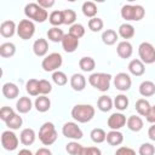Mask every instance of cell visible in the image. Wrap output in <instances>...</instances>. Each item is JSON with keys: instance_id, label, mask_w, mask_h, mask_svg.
<instances>
[{"instance_id": "6da1fadb", "label": "cell", "mask_w": 155, "mask_h": 155, "mask_svg": "<svg viewBox=\"0 0 155 155\" xmlns=\"http://www.w3.org/2000/svg\"><path fill=\"white\" fill-rule=\"evenodd\" d=\"M94 108L91 104H76L71 109V116L76 122L86 124L94 116Z\"/></svg>"}, {"instance_id": "7a4b0ae2", "label": "cell", "mask_w": 155, "mask_h": 155, "mask_svg": "<svg viewBox=\"0 0 155 155\" xmlns=\"http://www.w3.org/2000/svg\"><path fill=\"white\" fill-rule=\"evenodd\" d=\"M24 15L27 16L28 19L35 21V22H39V23H42L48 18L47 10H45L41 6H39L38 2L27 4L25 7H24Z\"/></svg>"}, {"instance_id": "3957f363", "label": "cell", "mask_w": 155, "mask_h": 155, "mask_svg": "<svg viewBox=\"0 0 155 155\" xmlns=\"http://www.w3.org/2000/svg\"><path fill=\"white\" fill-rule=\"evenodd\" d=\"M111 75L107 73H93L88 76V84L101 92H105L110 87Z\"/></svg>"}, {"instance_id": "277c9868", "label": "cell", "mask_w": 155, "mask_h": 155, "mask_svg": "<svg viewBox=\"0 0 155 155\" xmlns=\"http://www.w3.org/2000/svg\"><path fill=\"white\" fill-rule=\"evenodd\" d=\"M121 17L125 21H140L145 16V10L142 5H124L120 11Z\"/></svg>"}, {"instance_id": "5b68a950", "label": "cell", "mask_w": 155, "mask_h": 155, "mask_svg": "<svg viewBox=\"0 0 155 155\" xmlns=\"http://www.w3.org/2000/svg\"><path fill=\"white\" fill-rule=\"evenodd\" d=\"M58 133L52 122H45L39 130V139L44 145H52L57 140Z\"/></svg>"}, {"instance_id": "8992f818", "label": "cell", "mask_w": 155, "mask_h": 155, "mask_svg": "<svg viewBox=\"0 0 155 155\" xmlns=\"http://www.w3.org/2000/svg\"><path fill=\"white\" fill-rule=\"evenodd\" d=\"M63 63V57L61 53L58 52H52L50 54H47L42 62H41V67L45 71H57L58 68H61Z\"/></svg>"}, {"instance_id": "52a82bcc", "label": "cell", "mask_w": 155, "mask_h": 155, "mask_svg": "<svg viewBox=\"0 0 155 155\" xmlns=\"http://www.w3.org/2000/svg\"><path fill=\"white\" fill-rule=\"evenodd\" d=\"M138 54L139 59L144 64H153L155 63V47L150 42H142L138 46Z\"/></svg>"}, {"instance_id": "ba28073f", "label": "cell", "mask_w": 155, "mask_h": 155, "mask_svg": "<svg viewBox=\"0 0 155 155\" xmlns=\"http://www.w3.org/2000/svg\"><path fill=\"white\" fill-rule=\"evenodd\" d=\"M19 142L21 140L18 139V137L12 130H6L1 133V145L5 150H8V151L16 150L18 148Z\"/></svg>"}, {"instance_id": "9c48e42d", "label": "cell", "mask_w": 155, "mask_h": 155, "mask_svg": "<svg viewBox=\"0 0 155 155\" xmlns=\"http://www.w3.org/2000/svg\"><path fill=\"white\" fill-rule=\"evenodd\" d=\"M17 34L23 40H29L35 34V24L30 19H22L17 25Z\"/></svg>"}, {"instance_id": "30bf717a", "label": "cell", "mask_w": 155, "mask_h": 155, "mask_svg": "<svg viewBox=\"0 0 155 155\" xmlns=\"http://www.w3.org/2000/svg\"><path fill=\"white\" fill-rule=\"evenodd\" d=\"M62 133H63L64 137H67L69 139H73V140L81 139L82 136H84L82 130L80 128V126L76 122H73V121H68V122H65L63 125Z\"/></svg>"}, {"instance_id": "8fae6325", "label": "cell", "mask_w": 155, "mask_h": 155, "mask_svg": "<svg viewBox=\"0 0 155 155\" xmlns=\"http://www.w3.org/2000/svg\"><path fill=\"white\" fill-rule=\"evenodd\" d=\"M131 85H132V80L127 73H119L115 75L114 86L116 87V90H119L121 92H126L131 88Z\"/></svg>"}, {"instance_id": "7c38bea8", "label": "cell", "mask_w": 155, "mask_h": 155, "mask_svg": "<svg viewBox=\"0 0 155 155\" xmlns=\"http://www.w3.org/2000/svg\"><path fill=\"white\" fill-rule=\"evenodd\" d=\"M126 122H127V119H126V116L122 113H114V114H111L108 117V121H107L108 127L110 130H116V131H119L120 128L126 126Z\"/></svg>"}, {"instance_id": "4fadbf2b", "label": "cell", "mask_w": 155, "mask_h": 155, "mask_svg": "<svg viewBox=\"0 0 155 155\" xmlns=\"http://www.w3.org/2000/svg\"><path fill=\"white\" fill-rule=\"evenodd\" d=\"M62 47L67 53H73L79 47V39L71 34H65L62 40Z\"/></svg>"}, {"instance_id": "5bb4252c", "label": "cell", "mask_w": 155, "mask_h": 155, "mask_svg": "<svg viewBox=\"0 0 155 155\" xmlns=\"http://www.w3.org/2000/svg\"><path fill=\"white\" fill-rule=\"evenodd\" d=\"M47 51H48V42L46 39H42V38H39L34 41L33 44V52L35 56L38 57H46L47 54Z\"/></svg>"}, {"instance_id": "9a60e30c", "label": "cell", "mask_w": 155, "mask_h": 155, "mask_svg": "<svg viewBox=\"0 0 155 155\" xmlns=\"http://www.w3.org/2000/svg\"><path fill=\"white\" fill-rule=\"evenodd\" d=\"M116 52H117V54H119L120 58L127 59L133 53V46H132V44L130 41H126V40L120 41L117 44V46H116Z\"/></svg>"}, {"instance_id": "2e32d148", "label": "cell", "mask_w": 155, "mask_h": 155, "mask_svg": "<svg viewBox=\"0 0 155 155\" xmlns=\"http://www.w3.org/2000/svg\"><path fill=\"white\" fill-rule=\"evenodd\" d=\"M17 33V25L13 21H4L0 24V34L2 38H11Z\"/></svg>"}, {"instance_id": "e0dca14e", "label": "cell", "mask_w": 155, "mask_h": 155, "mask_svg": "<svg viewBox=\"0 0 155 155\" xmlns=\"http://www.w3.org/2000/svg\"><path fill=\"white\" fill-rule=\"evenodd\" d=\"M70 86L74 91H78V92L84 91L86 87V78L79 73L73 74L70 78Z\"/></svg>"}, {"instance_id": "ac0fdd59", "label": "cell", "mask_w": 155, "mask_h": 155, "mask_svg": "<svg viewBox=\"0 0 155 155\" xmlns=\"http://www.w3.org/2000/svg\"><path fill=\"white\" fill-rule=\"evenodd\" d=\"M1 92H2L4 97H6L7 99H15L19 94V88L13 82H6V84L2 85Z\"/></svg>"}, {"instance_id": "d6986e66", "label": "cell", "mask_w": 155, "mask_h": 155, "mask_svg": "<svg viewBox=\"0 0 155 155\" xmlns=\"http://www.w3.org/2000/svg\"><path fill=\"white\" fill-rule=\"evenodd\" d=\"M128 71L134 76H142L145 73V65L140 59H132L128 63Z\"/></svg>"}, {"instance_id": "ffe728a7", "label": "cell", "mask_w": 155, "mask_h": 155, "mask_svg": "<svg viewBox=\"0 0 155 155\" xmlns=\"http://www.w3.org/2000/svg\"><path fill=\"white\" fill-rule=\"evenodd\" d=\"M35 138H36V134H35V131L33 128H24L22 130L21 134H19V140L23 145H31L34 142H35Z\"/></svg>"}, {"instance_id": "44dd1931", "label": "cell", "mask_w": 155, "mask_h": 155, "mask_svg": "<svg viewBox=\"0 0 155 155\" xmlns=\"http://www.w3.org/2000/svg\"><path fill=\"white\" fill-rule=\"evenodd\" d=\"M33 102L29 97H19V99L16 103V109L19 114H27L31 110Z\"/></svg>"}, {"instance_id": "7402d4cb", "label": "cell", "mask_w": 155, "mask_h": 155, "mask_svg": "<svg viewBox=\"0 0 155 155\" xmlns=\"http://www.w3.org/2000/svg\"><path fill=\"white\" fill-rule=\"evenodd\" d=\"M34 107L39 113H46L51 108V101L46 96H39L34 102Z\"/></svg>"}, {"instance_id": "603a6c76", "label": "cell", "mask_w": 155, "mask_h": 155, "mask_svg": "<svg viewBox=\"0 0 155 155\" xmlns=\"http://www.w3.org/2000/svg\"><path fill=\"white\" fill-rule=\"evenodd\" d=\"M126 125H127V127H128L130 131H132V132H139L143 128L144 122H143V120H142L140 116H138V115H131L127 119Z\"/></svg>"}, {"instance_id": "cb8c5ba5", "label": "cell", "mask_w": 155, "mask_h": 155, "mask_svg": "<svg viewBox=\"0 0 155 155\" xmlns=\"http://www.w3.org/2000/svg\"><path fill=\"white\" fill-rule=\"evenodd\" d=\"M113 107H114V101H113L109 96L103 94V96H101V97L98 98V101H97V108H98L101 111H103V113L110 111Z\"/></svg>"}, {"instance_id": "d4e9b609", "label": "cell", "mask_w": 155, "mask_h": 155, "mask_svg": "<svg viewBox=\"0 0 155 155\" xmlns=\"http://www.w3.org/2000/svg\"><path fill=\"white\" fill-rule=\"evenodd\" d=\"M107 142H108L109 145H113V147L120 145L124 142V134L120 131L111 130L107 133Z\"/></svg>"}, {"instance_id": "484cf974", "label": "cell", "mask_w": 155, "mask_h": 155, "mask_svg": "<svg viewBox=\"0 0 155 155\" xmlns=\"http://www.w3.org/2000/svg\"><path fill=\"white\" fill-rule=\"evenodd\" d=\"M117 34L125 39L127 41V39H131L136 34V30H134V27L130 23H122L120 27H119V30H117Z\"/></svg>"}, {"instance_id": "4316f807", "label": "cell", "mask_w": 155, "mask_h": 155, "mask_svg": "<svg viewBox=\"0 0 155 155\" xmlns=\"http://www.w3.org/2000/svg\"><path fill=\"white\" fill-rule=\"evenodd\" d=\"M139 93L143 97H151L155 94V84L150 80H145L139 85Z\"/></svg>"}, {"instance_id": "83f0119b", "label": "cell", "mask_w": 155, "mask_h": 155, "mask_svg": "<svg viewBox=\"0 0 155 155\" xmlns=\"http://www.w3.org/2000/svg\"><path fill=\"white\" fill-rule=\"evenodd\" d=\"M117 39H119V34L114 29H107L102 33V41L107 46H111V45L116 44Z\"/></svg>"}, {"instance_id": "f1b7e54d", "label": "cell", "mask_w": 155, "mask_h": 155, "mask_svg": "<svg viewBox=\"0 0 155 155\" xmlns=\"http://www.w3.org/2000/svg\"><path fill=\"white\" fill-rule=\"evenodd\" d=\"M134 108H136V111L138 113V115H140V116H147V115L149 114V111H150L151 105H150V103H149L145 98H139V99L136 102Z\"/></svg>"}, {"instance_id": "f546056e", "label": "cell", "mask_w": 155, "mask_h": 155, "mask_svg": "<svg viewBox=\"0 0 155 155\" xmlns=\"http://www.w3.org/2000/svg\"><path fill=\"white\" fill-rule=\"evenodd\" d=\"M64 35L65 34L63 33V30L59 27H52L47 30V38L52 42H62Z\"/></svg>"}, {"instance_id": "4dcf8cb0", "label": "cell", "mask_w": 155, "mask_h": 155, "mask_svg": "<svg viewBox=\"0 0 155 155\" xmlns=\"http://www.w3.org/2000/svg\"><path fill=\"white\" fill-rule=\"evenodd\" d=\"M79 67H80V69H81L82 71L90 73V71H92V70L96 68V61H94L92 57H88V56L82 57V58L79 61Z\"/></svg>"}, {"instance_id": "1f68e13d", "label": "cell", "mask_w": 155, "mask_h": 155, "mask_svg": "<svg viewBox=\"0 0 155 155\" xmlns=\"http://www.w3.org/2000/svg\"><path fill=\"white\" fill-rule=\"evenodd\" d=\"M81 10H82V13H84L86 17H88L90 19H91V18H94L96 15H97V11H98L97 5H96L94 2H92V1H85V2L82 4Z\"/></svg>"}, {"instance_id": "d6a6232c", "label": "cell", "mask_w": 155, "mask_h": 155, "mask_svg": "<svg viewBox=\"0 0 155 155\" xmlns=\"http://www.w3.org/2000/svg\"><path fill=\"white\" fill-rule=\"evenodd\" d=\"M16 53V46L12 42H4L0 45V56L2 58H10L15 56Z\"/></svg>"}, {"instance_id": "836d02e7", "label": "cell", "mask_w": 155, "mask_h": 155, "mask_svg": "<svg viewBox=\"0 0 155 155\" xmlns=\"http://www.w3.org/2000/svg\"><path fill=\"white\" fill-rule=\"evenodd\" d=\"M128 104H130V101H128V97L126 94H122V93L121 94H117L115 97V99H114V107L117 110H120V111L126 110L127 107H128Z\"/></svg>"}, {"instance_id": "e575fe53", "label": "cell", "mask_w": 155, "mask_h": 155, "mask_svg": "<svg viewBox=\"0 0 155 155\" xmlns=\"http://www.w3.org/2000/svg\"><path fill=\"white\" fill-rule=\"evenodd\" d=\"M90 137L92 139V142L99 144V143H103L104 140H107V133L103 128H93L90 133Z\"/></svg>"}, {"instance_id": "d590c367", "label": "cell", "mask_w": 155, "mask_h": 155, "mask_svg": "<svg viewBox=\"0 0 155 155\" xmlns=\"http://www.w3.org/2000/svg\"><path fill=\"white\" fill-rule=\"evenodd\" d=\"M48 22L53 25V27H59L62 24H64V21H63V12L62 11H52L48 16Z\"/></svg>"}, {"instance_id": "8d00e7d4", "label": "cell", "mask_w": 155, "mask_h": 155, "mask_svg": "<svg viewBox=\"0 0 155 155\" xmlns=\"http://www.w3.org/2000/svg\"><path fill=\"white\" fill-rule=\"evenodd\" d=\"M25 91L29 93V96H39V80L36 79H29L25 84Z\"/></svg>"}, {"instance_id": "74e56055", "label": "cell", "mask_w": 155, "mask_h": 155, "mask_svg": "<svg viewBox=\"0 0 155 155\" xmlns=\"http://www.w3.org/2000/svg\"><path fill=\"white\" fill-rule=\"evenodd\" d=\"M63 12V21H64V24L67 25H73L75 24V21H76V12L71 8H65L62 11Z\"/></svg>"}, {"instance_id": "f35d334b", "label": "cell", "mask_w": 155, "mask_h": 155, "mask_svg": "<svg viewBox=\"0 0 155 155\" xmlns=\"http://www.w3.org/2000/svg\"><path fill=\"white\" fill-rule=\"evenodd\" d=\"M52 81L57 85V86H64L68 82V76L65 75V73L57 70L54 73H52Z\"/></svg>"}, {"instance_id": "ab89813d", "label": "cell", "mask_w": 155, "mask_h": 155, "mask_svg": "<svg viewBox=\"0 0 155 155\" xmlns=\"http://www.w3.org/2000/svg\"><path fill=\"white\" fill-rule=\"evenodd\" d=\"M23 124V119L19 114H15L7 122H6V126L8 127V130H18Z\"/></svg>"}, {"instance_id": "60d3db41", "label": "cell", "mask_w": 155, "mask_h": 155, "mask_svg": "<svg viewBox=\"0 0 155 155\" xmlns=\"http://www.w3.org/2000/svg\"><path fill=\"white\" fill-rule=\"evenodd\" d=\"M104 27V22L102 18H98V17H94V18H91L88 21V28L93 33H97V31H101Z\"/></svg>"}, {"instance_id": "b9f144b4", "label": "cell", "mask_w": 155, "mask_h": 155, "mask_svg": "<svg viewBox=\"0 0 155 155\" xmlns=\"http://www.w3.org/2000/svg\"><path fill=\"white\" fill-rule=\"evenodd\" d=\"M82 148H84V147H82L80 143L75 142V140L69 142V143L65 145V150H67V153L70 154V155H79V154L81 153Z\"/></svg>"}, {"instance_id": "7bdbcfd3", "label": "cell", "mask_w": 155, "mask_h": 155, "mask_svg": "<svg viewBox=\"0 0 155 155\" xmlns=\"http://www.w3.org/2000/svg\"><path fill=\"white\" fill-rule=\"evenodd\" d=\"M68 33L71 34V35H74L78 39H80V38H82L85 35V27L82 24H80V23H75V24L70 25Z\"/></svg>"}, {"instance_id": "ee69618b", "label": "cell", "mask_w": 155, "mask_h": 155, "mask_svg": "<svg viewBox=\"0 0 155 155\" xmlns=\"http://www.w3.org/2000/svg\"><path fill=\"white\" fill-rule=\"evenodd\" d=\"M52 91V85L48 80L41 79L39 80V93L40 96H46Z\"/></svg>"}, {"instance_id": "f6af8a7d", "label": "cell", "mask_w": 155, "mask_h": 155, "mask_svg": "<svg viewBox=\"0 0 155 155\" xmlns=\"http://www.w3.org/2000/svg\"><path fill=\"white\" fill-rule=\"evenodd\" d=\"M16 113H15V110L11 108V107H2L1 109H0V119L6 124L13 115H15Z\"/></svg>"}, {"instance_id": "bcb514c9", "label": "cell", "mask_w": 155, "mask_h": 155, "mask_svg": "<svg viewBox=\"0 0 155 155\" xmlns=\"http://www.w3.org/2000/svg\"><path fill=\"white\" fill-rule=\"evenodd\" d=\"M139 155H155V147L151 143H143L138 149Z\"/></svg>"}, {"instance_id": "7dc6e473", "label": "cell", "mask_w": 155, "mask_h": 155, "mask_svg": "<svg viewBox=\"0 0 155 155\" xmlns=\"http://www.w3.org/2000/svg\"><path fill=\"white\" fill-rule=\"evenodd\" d=\"M79 155H102V151L97 147H84Z\"/></svg>"}, {"instance_id": "c3c4849f", "label": "cell", "mask_w": 155, "mask_h": 155, "mask_svg": "<svg viewBox=\"0 0 155 155\" xmlns=\"http://www.w3.org/2000/svg\"><path fill=\"white\" fill-rule=\"evenodd\" d=\"M115 155H136V151L130 147H120L116 149Z\"/></svg>"}, {"instance_id": "681fc988", "label": "cell", "mask_w": 155, "mask_h": 155, "mask_svg": "<svg viewBox=\"0 0 155 155\" xmlns=\"http://www.w3.org/2000/svg\"><path fill=\"white\" fill-rule=\"evenodd\" d=\"M38 5L41 6L42 8L47 10L54 5V0H38Z\"/></svg>"}, {"instance_id": "f907efd6", "label": "cell", "mask_w": 155, "mask_h": 155, "mask_svg": "<svg viewBox=\"0 0 155 155\" xmlns=\"http://www.w3.org/2000/svg\"><path fill=\"white\" fill-rule=\"evenodd\" d=\"M145 119H147L148 122H150V124H155V104L151 105L150 111H149V114L145 116Z\"/></svg>"}, {"instance_id": "816d5d0a", "label": "cell", "mask_w": 155, "mask_h": 155, "mask_svg": "<svg viewBox=\"0 0 155 155\" xmlns=\"http://www.w3.org/2000/svg\"><path fill=\"white\" fill-rule=\"evenodd\" d=\"M35 155H52V151L48 148H39L36 150Z\"/></svg>"}, {"instance_id": "f5cc1de1", "label": "cell", "mask_w": 155, "mask_h": 155, "mask_svg": "<svg viewBox=\"0 0 155 155\" xmlns=\"http://www.w3.org/2000/svg\"><path fill=\"white\" fill-rule=\"evenodd\" d=\"M148 137L155 142V124H153L148 130Z\"/></svg>"}, {"instance_id": "db71d44e", "label": "cell", "mask_w": 155, "mask_h": 155, "mask_svg": "<svg viewBox=\"0 0 155 155\" xmlns=\"http://www.w3.org/2000/svg\"><path fill=\"white\" fill-rule=\"evenodd\" d=\"M17 155H35V154H33L29 149H21Z\"/></svg>"}]
</instances>
